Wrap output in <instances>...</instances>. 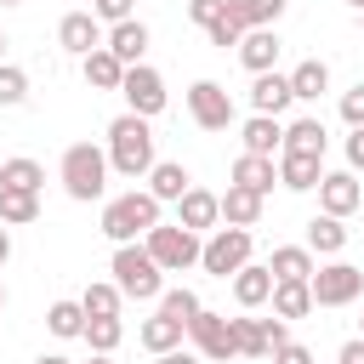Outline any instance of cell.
<instances>
[{"mask_svg": "<svg viewBox=\"0 0 364 364\" xmlns=\"http://www.w3.org/2000/svg\"><path fill=\"white\" fill-rule=\"evenodd\" d=\"M108 171H119L131 182L154 171V125L142 114H131V108L108 125Z\"/></svg>", "mask_w": 364, "mask_h": 364, "instance_id": "6da1fadb", "label": "cell"}, {"mask_svg": "<svg viewBox=\"0 0 364 364\" xmlns=\"http://www.w3.org/2000/svg\"><path fill=\"white\" fill-rule=\"evenodd\" d=\"M57 176H63V193H68V199H80V205L102 199V193H108V148H91V142L63 148Z\"/></svg>", "mask_w": 364, "mask_h": 364, "instance_id": "7a4b0ae2", "label": "cell"}, {"mask_svg": "<svg viewBox=\"0 0 364 364\" xmlns=\"http://www.w3.org/2000/svg\"><path fill=\"white\" fill-rule=\"evenodd\" d=\"M154 222H159V199H154L148 188H131V193H119V199L102 205V222H97V228H102L114 245H131V239H142Z\"/></svg>", "mask_w": 364, "mask_h": 364, "instance_id": "3957f363", "label": "cell"}, {"mask_svg": "<svg viewBox=\"0 0 364 364\" xmlns=\"http://www.w3.org/2000/svg\"><path fill=\"white\" fill-rule=\"evenodd\" d=\"M114 284H119V296H131V301H159V290H165V273H159V262L148 256V245H114Z\"/></svg>", "mask_w": 364, "mask_h": 364, "instance_id": "277c9868", "label": "cell"}, {"mask_svg": "<svg viewBox=\"0 0 364 364\" xmlns=\"http://www.w3.org/2000/svg\"><path fill=\"white\" fill-rule=\"evenodd\" d=\"M148 256L159 262V273H182V267H199V233L182 228V222H154L142 233Z\"/></svg>", "mask_w": 364, "mask_h": 364, "instance_id": "5b68a950", "label": "cell"}, {"mask_svg": "<svg viewBox=\"0 0 364 364\" xmlns=\"http://www.w3.org/2000/svg\"><path fill=\"white\" fill-rule=\"evenodd\" d=\"M250 250H256L250 228H210V239L199 245V267H205L210 279H233V273L250 262Z\"/></svg>", "mask_w": 364, "mask_h": 364, "instance_id": "8992f818", "label": "cell"}, {"mask_svg": "<svg viewBox=\"0 0 364 364\" xmlns=\"http://www.w3.org/2000/svg\"><path fill=\"white\" fill-rule=\"evenodd\" d=\"M307 290H313V307H353L364 296V267L353 262H324L307 273Z\"/></svg>", "mask_w": 364, "mask_h": 364, "instance_id": "52a82bcc", "label": "cell"}, {"mask_svg": "<svg viewBox=\"0 0 364 364\" xmlns=\"http://www.w3.org/2000/svg\"><path fill=\"white\" fill-rule=\"evenodd\" d=\"M188 341H193V353H199L205 364H228V358H233V324H228V313L199 307V313L188 318Z\"/></svg>", "mask_w": 364, "mask_h": 364, "instance_id": "ba28073f", "label": "cell"}, {"mask_svg": "<svg viewBox=\"0 0 364 364\" xmlns=\"http://www.w3.org/2000/svg\"><path fill=\"white\" fill-rule=\"evenodd\" d=\"M119 97H125V108H131V114H142V119L165 114V80H159V68L131 63V68H125V80H119Z\"/></svg>", "mask_w": 364, "mask_h": 364, "instance_id": "9c48e42d", "label": "cell"}, {"mask_svg": "<svg viewBox=\"0 0 364 364\" xmlns=\"http://www.w3.org/2000/svg\"><path fill=\"white\" fill-rule=\"evenodd\" d=\"M188 114H193L199 131H228V125H233V97H228V85L193 80V85H188Z\"/></svg>", "mask_w": 364, "mask_h": 364, "instance_id": "30bf717a", "label": "cell"}, {"mask_svg": "<svg viewBox=\"0 0 364 364\" xmlns=\"http://www.w3.org/2000/svg\"><path fill=\"white\" fill-rule=\"evenodd\" d=\"M358 205H364L358 171H324V176H318V210H324V216H341V222H347Z\"/></svg>", "mask_w": 364, "mask_h": 364, "instance_id": "8fae6325", "label": "cell"}, {"mask_svg": "<svg viewBox=\"0 0 364 364\" xmlns=\"http://www.w3.org/2000/svg\"><path fill=\"white\" fill-rule=\"evenodd\" d=\"M233 51H239V63H245L250 74H267V68H279V51H284V40H279V28H245Z\"/></svg>", "mask_w": 364, "mask_h": 364, "instance_id": "7c38bea8", "label": "cell"}, {"mask_svg": "<svg viewBox=\"0 0 364 364\" xmlns=\"http://www.w3.org/2000/svg\"><path fill=\"white\" fill-rule=\"evenodd\" d=\"M176 222L193 228V233H210V228L222 222V193H210V188H188V193L176 199Z\"/></svg>", "mask_w": 364, "mask_h": 364, "instance_id": "4fadbf2b", "label": "cell"}, {"mask_svg": "<svg viewBox=\"0 0 364 364\" xmlns=\"http://www.w3.org/2000/svg\"><path fill=\"white\" fill-rule=\"evenodd\" d=\"M102 34H108V28H102L91 11H68V17L57 23V46H63V51H74V57L97 51V46H102Z\"/></svg>", "mask_w": 364, "mask_h": 364, "instance_id": "5bb4252c", "label": "cell"}, {"mask_svg": "<svg viewBox=\"0 0 364 364\" xmlns=\"http://www.w3.org/2000/svg\"><path fill=\"white\" fill-rule=\"evenodd\" d=\"M290 102H296V97H290V74L267 68V74L250 80V114H284Z\"/></svg>", "mask_w": 364, "mask_h": 364, "instance_id": "9a60e30c", "label": "cell"}, {"mask_svg": "<svg viewBox=\"0 0 364 364\" xmlns=\"http://www.w3.org/2000/svg\"><path fill=\"white\" fill-rule=\"evenodd\" d=\"M102 46L131 68V63H142V51H148V23H136V17H125V23H108V34H102Z\"/></svg>", "mask_w": 364, "mask_h": 364, "instance_id": "2e32d148", "label": "cell"}, {"mask_svg": "<svg viewBox=\"0 0 364 364\" xmlns=\"http://www.w3.org/2000/svg\"><path fill=\"white\" fill-rule=\"evenodd\" d=\"M80 74H85V85H91V91H119L125 63H119L108 46H97V51H85V57H80Z\"/></svg>", "mask_w": 364, "mask_h": 364, "instance_id": "e0dca14e", "label": "cell"}, {"mask_svg": "<svg viewBox=\"0 0 364 364\" xmlns=\"http://www.w3.org/2000/svg\"><path fill=\"white\" fill-rule=\"evenodd\" d=\"M188 188H193L188 165H176V159H154V171H148V193H154L159 205H176Z\"/></svg>", "mask_w": 364, "mask_h": 364, "instance_id": "ac0fdd59", "label": "cell"}, {"mask_svg": "<svg viewBox=\"0 0 364 364\" xmlns=\"http://www.w3.org/2000/svg\"><path fill=\"white\" fill-rule=\"evenodd\" d=\"M239 136H245V154H267V159H273V154L284 148V125H279V114H250Z\"/></svg>", "mask_w": 364, "mask_h": 364, "instance_id": "d6986e66", "label": "cell"}, {"mask_svg": "<svg viewBox=\"0 0 364 364\" xmlns=\"http://www.w3.org/2000/svg\"><path fill=\"white\" fill-rule=\"evenodd\" d=\"M324 148H330L324 119L307 114V119H290V125H284V148H279V154H318V159H324Z\"/></svg>", "mask_w": 364, "mask_h": 364, "instance_id": "ffe728a7", "label": "cell"}, {"mask_svg": "<svg viewBox=\"0 0 364 364\" xmlns=\"http://www.w3.org/2000/svg\"><path fill=\"white\" fill-rule=\"evenodd\" d=\"M318 176H324V159H318V154H279V182H284L290 193L318 188Z\"/></svg>", "mask_w": 364, "mask_h": 364, "instance_id": "44dd1931", "label": "cell"}, {"mask_svg": "<svg viewBox=\"0 0 364 364\" xmlns=\"http://www.w3.org/2000/svg\"><path fill=\"white\" fill-rule=\"evenodd\" d=\"M233 182L267 199V193H273V182H279V165H273L267 154H239V159H233Z\"/></svg>", "mask_w": 364, "mask_h": 364, "instance_id": "7402d4cb", "label": "cell"}, {"mask_svg": "<svg viewBox=\"0 0 364 364\" xmlns=\"http://www.w3.org/2000/svg\"><path fill=\"white\" fill-rule=\"evenodd\" d=\"M262 205H267L262 193L228 182V193H222V222H228V228H256V222H262Z\"/></svg>", "mask_w": 364, "mask_h": 364, "instance_id": "603a6c76", "label": "cell"}, {"mask_svg": "<svg viewBox=\"0 0 364 364\" xmlns=\"http://www.w3.org/2000/svg\"><path fill=\"white\" fill-rule=\"evenodd\" d=\"M273 313L290 324V318H307L313 313V290H307V279H273Z\"/></svg>", "mask_w": 364, "mask_h": 364, "instance_id": "cb8c5ba5", "label": "cell"}, {"mask_svg": "<svg viewBox=\"0 0 364 364\" xmlns=\"http://www.w3.org/2000/svg\"><path fill=\"white\" fill-rule=\"evenodd\" d=\"M233 28H273L279 17H284V0H228V11H222Z\"/></svg>", "mask_w": 364, "mask_h": 364, "instance_id": "d4e9b609", "label": "cell"}, {"mask_svg": "<svg viewBox=\"0 0 364 364\" xmlns=\"http://www.w3.org/2000/svg\"><path fill=\"white\" fill-rule=\"evenodd\" d=\"M324 91H330V63L307 57V63L290 68V97H296V102H318Z\"/></svg>", "mask_w": 364, "mask_h": 364, "instance_id": "484cf974", "label": "cell"}, {"mask_svg": "<svg viewBox=\"0 0 364 364\" xmlns=\"http://www.w3.org/2000/svg\"><path fill=\"white\" fill-rule=\"evenodd\" d=\"M267 296H273V273H267V267H256V262H245V267L233 273V301L250 313V307H262Z\"/></svg>", "mask_w": 364, "mask_h": 364, "instance_id": "4316f807", "label": "cell"}, {"mask_svg": "<svg viewBox=\"0 0 364 364\" xmlns=\"http://www.w3.org/2000/svg\"><path fill=\"white\" fill-rule=\"evenodd\" d=\"M307 250H318V256H341L347 250V228H341V216H313L307 222Z\"/></svg>", "mask_w": 364, "mask_h": 364, "instance_id": "83f0119b", "label": "cell"}, {"mask_svg": "<svg viewBox=\"0 0 364 364\" xmlns=\"http://www.w3.org/2000/svg\"><path fill=\"white\" fill-rule=\"evenodd\" d=\"M182 324L171 318V313H154V318H142V330H136V341L148 347V353H171V347H182Z\"/></svg>", "mask_w": 364, "mask_h": 364, "instance_id": "f1b7e54d", "label": "cell"}, {"mask_svg": "<svg viewBox=\"0 0 364 364\" xmlns=\"http://www.w3.org/2000/svg\"><path fill=\"white\" fill-rule=\"evenodd\" d=\"M228 324H233V353H245V358H267L273 353L267 318H228Z\"/></svg>", "mask_w": 364, "mask_h": 364, "instance_id": "f546056e", "label": "cell"}, {"mask_svg": "<svg viewBox=\"0 0 364 364\" xmlns=\"http://www.w3.org/2000/svg\"><path fill=\"white\" fill-rule=\"evenodd\" d=\"M313 267H318V262H313V250H307V245H279V250H273V262H267V273H273V279H307Z\"/></svg>", "mask_w": 364, "mask_h": 364, "instance_id": "4dcf8cb0", "label": "cell"}, {"mask_svg": "<svg viewBox=\"0 0 364 364\" xmlns=\"http://www.w3.org/2000/svg\"><path fill=\"white\" fill-rule=\"evenodd\" d=\"M0 188L40 193V188H46V171H40V159H0Z\"/></svg>", "mask_w": 364, "mask_h": 364, "instance_id": "1f68e13d", "label": "cell"}, {"mask_svg": "<svg viewBox=\"0 0 364 364\" xmlns=\"http://www.w3.org/2000/svg\"><path fill=\"white\" fill-rule=\"evenodd\" d=\"M40 216V193H23V188H0V222L6 228H23Z\"/></svg>", "mask_w": 364, "mask_h": 364, "instance_id": "d6a6232c", "label": "cell"}, {"mask_svg": "<svg viewBox=\"0 0 364 364\" xmlns=\"http://www.w3.org/2000/svg\"><path fill=\"white\" fill-rule=\"evenodd\" d=\"M46 330L63 336V341H74V336L85 330V307H80V301H51V307H46Z\"/></svg>", "mask_w": 364, "mask_h": 364, "instance_id": "836d02e7", "label": "cell"}, {"mask_svg": "<svg viewBox=\"0 0 364 364\" xmlns=\"http://www.w3.org/2000/svg\"><path fill=\"white\" fill-rule=\"evenodd\" d=\"M80 336L91 341V353H114V347L125 341V324H119V313H102V318H85Z\"/></svg>", "mask_w": 364, "mask_h": 364, "instance_id": "e575fe53", "label": "cell"}, {"mask_svg": "<svg viewBox=\"0 0 364 364\" xmlns=\"http://www.w3.org/2000/svg\"><path fill=\"white\" fill-rule=\"evenodd\" d=\"M119 284L108 279V284H85V296H80V307H85V318H102V313H119Z\"/></svg>", "mask_w": 364, "mask_h": 364, "instance_id": "d590c367", "label": "cell"}, {"mask_svg": "<svg viewBox=\"0 0 364 364\" xmlns=\"http://www.w3.org/2000/svg\"><path fill=\"white\" fill-rule=\"evenodd\" d=\"M199 307H205V301H199V296H193L188 284H182V290H159V313H171V318H176L182 330H188V318H193Z\"/></svg>", "mask_w": 364, "mask_h": 364, "instance_id": "8d00e7d4", "label": "cell"}, {"mask_svg": "<svg viewBox=\"0 0 364 364\" xmlns=\"http://www.w3.org/2000/svg\"><path fill=\"white\" fill-rule=\"evenodd\" d=\"M28 97V74L17 63H0V108H17Z\"/></svg>", "mask_w": 364, "mask_h": 364, "instance_id": "74e56055", "label": "cell"}, {"mask_svg": "<svg viewBox=\"0 0 364 364\" xmlns=\"http://www.w3.org/2000/svg\"><path fill=\"white\" fill-rule=\"evenodd\" d=\"M91 17L97 23H125V17H136V0H91Z\"/></svg>", "mask_w": 364, "mask_h": 364, "instance_id": "f35d334b", "label": "cell"}, {"mask_svg": "<svg viewBox=\"0 0 364 364\" xmlns=\"http://www.w3.org/2000/svg\"><path fill=\"white\" fill-rule=\"evenodd\" d=\"M222 11H228V0H188V17H193L199 28H210Z\"/></svg>", "mask_w": 364, "mask_h": 364, "instance_id": "ab89813d", "label": "cell"}, {"mask_svg": "<svg viewBox=\"0 0 364 364\" xmlns=\"http://www.w3.org/2000/svg\"><path fill=\"white\" fill-rule=\"evenodd\" d=\"M341 119H347V125H364V80H358L353 91H341Z\"/></svg>", "mask_w": 364, "mask_h": 364, "instance_id": "60d3db41", "label": "cell"}, {"mask_svg": "<svg viewBox=\"0 0 364 364\" xmlns=\"http://www.w3.org/2000/svg\"><path fill=\"white\" fill-rule=\"evenodd\" d=\"M267 358H273V364H313V353H307L301 341H279V347H273Z\"/></svg>", "mask_w": 364, "mask_h": 364, "instance_id": "b9f144b4", "label": "cell"}, {"mask_svg": "<svg viewBox=\"0 0 364 364\" xmlns=\"http://www.w3.org/2000/svg\"><path fill=\"white\" fill-rule=\"evenodd\" d=\"M205 34H210V46H222V51H228V46H239V34H245V28H233L228 17H216V23L205 28Z\"/></svg>", "mask_w": 364, "mask_h": 364, "instance_id": "7bdbcfd3", "label": "cell"}, {"mask_svg": "<svg viewBox=\"0 0 364 364\" xmlns=\"http://www.w3.org/2000/svg\"><path fill=\"white\" fill-rule=\"evenodd\" d=\"M347 171H364V125H353L347 136Z\"/></svg>", "mask_w": 364, "mask_h": 364, "instance_id": "ee69618b", "label": "cell"}, {"mask_svg": "<svg viewBox=\"0 0 364 364\" xmlns=\"http://www.w3.org/2000/svg\"><path fill=\"white\" fill-rule=\"evenodd\" d=\"M154 364H205V358L188 353V347H171V353H154Z\"/></svg>", "mask_w": 364, "mask_h": 364, "instance_id": "f6af8a7d", "label": "cell"}, {"mask_svg": "<svg viewBox=\"0 0 364 364\" xmlns=\"http://www.w3.org/2000/svg\"><path fill=\"white\" fill-rule=\"evenodd\" d=\"M336 364H364V336H358V341H347V347L336 353Z\"/></svg>", "mask_w": 364, "mask_h": 364, "instance_id": "bcb514c9", "label": "cell"}, {"mask_svg": "<svg viewBox=\"0 0 364 364\" xmlns=\"http://www.w3.org/2000/svg\"><path fill=\"white\" fill-rule=\"evenodd\" d=\"M6 256H11V233H6V222H0V267H6Z\"/></svg>", "mask_w": 364, "mask_h": 364, "instance_id": "7dc6e473", "label": "cell"}, {"mask_svg": "<svg viewBox=\"0 0 364 364\" xmlns=\"http://www.w3.org/2000/svg\"><path fill=\"white\" fill-rule=\"evenodd\" d=\"M34 364H74V358H63V353H40Z\"/></svg>", "mask_w": 364, "mask_h": 364, "instance_id": "c3c4849f", "label": "cell"}, {"mask_svg": "<svg viewBox=\"0 0 364 364\" xmlns=\"http://www.w3.org/2000/svg\"><path fill=\"white\" fill-rule=\"evenodd\" d=\"M85 364H114V353H91V358H85Z\"/></svg>", "mask_w": 364, "mask_h": 364, "instance_id": "681fc988", "label": "cell"}, {"mask_svg": "<svg viewBox=\"0 0 364 364\" xmlns=\"http://www.w3.org/2000/svg\"><path fill=\"white\" fill-rule=\"evenodd\" d=\"M0 63H6V34H0Z\"/></svg>", "mask_w": 364, "mask_h": 364, "instance_id": "f907efd6", "label": "cell"}, {"mask_svg": "<svg viewBox=\"0 0 364 364\" xmlns=\"http://www.w3.org/2000/svg\"><path fill=\"white\" fill-rule=\"evenodd\" d=\"M0 6H23V0H0Z\"/></svg>", "mask_w": 364, "mask_h": 364, "instance_id": "816d5d0a", "label": "cell"}, {"mask_svg": "<svg viewBox=\"0 0 364 364\" xmlns=\"http://www.w3.org/2000/svg\"><path fill=\"white\" fill-rule=\"evenodd\" d=\"M0 307H6V284H0Z\"/></svg>", "mask_w": 364, "mask_h": 364, "instance_id": "f5cc1de1", "label": "cell"}, {"mask_svg": "<svg viewBox=\"0 0 364 364\" xmlns=\"http://www.w3.org/2000/svg\"><path fill=\"white\" fill-rule=\"evenodd\" d=\"M347 6H358V11H364V0H347Z\"/></svg>", "mask_w": 364, "mask_h": 364, "instance_id": "db71d44e", "label": "cell"}, {"mask_svg": "<svg viewBox=\"0 0 364 364\" xmlns=\"http://www.w3.org/2000/svg\"><path fill=\"white\" fill-rule=\"evenodd\" d=\"M358 324H364V318H358ZM358 336H364V330H358Z\"/></svg>", "mask_w": 364, "mask_h": 364, "instance_id": "11a10c76", "label": "cell"}, {"mask_svg": "<svg viewBox=\"0 0 364 364\" xmlns=\"http://www.w3.org/2000/svg\"><path fill=\"white\" fill-rule=\"evenodd\" d=\"M358 23H364V11H358Z\"/></svg>", "mask_w": 364, "mask_h": 364, "instance_id": "9f6ffc18", "label": "cell"}]
</instances>
